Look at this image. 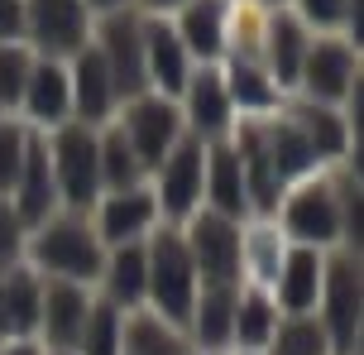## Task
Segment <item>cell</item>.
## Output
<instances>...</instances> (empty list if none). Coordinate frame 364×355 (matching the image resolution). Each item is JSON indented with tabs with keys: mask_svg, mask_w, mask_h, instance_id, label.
<instances>
[{
	"mask_svg": "<svg viewBox=\"0 0 364 355\" xmlns=\"http://www.w3.org/2000/svg\"><path fill=\"white\" fill-rule=\"evenodd\" d=\"M144 293L154 298L159 307V322H187L192 317V293H197V283H192V260H187V250L173 231H164L159 240H154V255L144 260Z\"/></svg>",
	"mask_w": 364,
	"mask_h": 355,
	"instance_id": "cell-1",
	"label": "cell"
},
{
	"mask_svg": "<svg viewBox=\"0 0 364 355\" xmlns=\"http://www.w3.org/2000/svg\"><path fill=\"white\" fill-rule=\"evenodd\" d=\"M34 260L43 269H53L58 279L82 283L101 274V245L82 221H53L43 226V235L34 240Z\"/></svg>",
	"mask_w": 364,
	"mask_h": 355,
	"instance_id": "cell-2",
	"label": "cell"
},
{
	"mask_svg": "<svg viewBox=\"0 0 364 355\" xmlns=\"http://www.w3.org/2000/svg\"><path fill=\"white\" fill-rule=\"evenodd\" d=\"M326 332L331 351L336 355H350L355 351V337H360V274L350 260H336L326 274Z\"/></svg>",
	"mask_w": 364,
	"mask_h": 355,
	"instance_id": "cell-3",
	"label": "cell"
},
{
	"mask_svg": "<svg viewBox=\"0 0 364 355\" xmlns=\"http://www.w3.org/2000/svg\"><path fill=\"white\" fill-rule=\"evenodd\" d=\"M53 154H58V183H63V192H68V202L87 206L91 197H96V178H101L91 130L87 125H68V130L58 134Z\"/></svg>",
	"mask_w": 364,
	"mask_h": 355,
	"instance_id": "cell-4",
	"label": "cell"
},
{
	"mask_svg": "<svg viewBox=\"0 0 364 355\" xmlns=\"http://www.w3.org/2000/svg\"><path fill=\"white\" fill-rule=\"evenodd\" d=\"M106 48H101V63H106L110 73V92H139L144 87V34H139V24L129 15H115L106 24Z\"/></svg>",
	"mask_w": 364,
	"mask_h": 355,
	"instance_id": "cell-5",
	"label": "cell"
},
{
	"mask_svg": "<svg viewBox=\"0 0 364 355\" xmlns=\"http://www.w3.org/2000/svg\"><path fill=\"white\" fill-rule=\"evenodd\" d=\"M87 312H91V302L77 283H68V279L48 283V293L38 298V322L48 332V346L53 351H77V337L87 327Z\"/></svg>",
	"mask_w": 364,
	"mask_h": 355,
	"instance_id": "cell-6",
	"label": "cell"
},
{
	"mask_svg": "<svg viewBox=\"0 0 364 355\" xmlns=\"http://www.w3.org/2000/svg\"><path fill=\"white\" fill-rule=\"evenodd\" d=\"M187 260L201 264V274L211 283H235V269H240V235L225 226V216H201L192 226V255Z\"/></svg>",
	"mask_w": 364,
	"mask_h": 355,
	"instance_id": "cell-7",
	"label": "cell"
},
{
	"mask_svg": "<svg viewBox=\"0 0 364 355\" xmlns=\"http://www.w3.org/2000/svg\"><path fill=\"white\" fill-rule=\"evenodd\" d=\"M29 34L48 53H73L87 34V10L82 0H29Z\"/></svg>",
	"mask_w": 364,
	"mask_h": 355,
	"instance_id": "cell-8",
	"label": "cell"
},
{
	"mask_svg": "<svg viewBox=\"0 0 364 355\" xmlns=\"http://www.w3.org/2000/svg\"><path fill=\"white\" fill-rule=\"evenodd\" d=\"M178 139V111L168 101H134L129 111V149L139 164H164V154Z\"/></svg>",
	"mask_w": 364,
	"mask_h": 355,
	"instance_id": "cell-9",
	"label": "cell"
},
{
	"mask_svg": "<svg viewBox=\"0 0 364 355\" xmlns=\"http://www.w3.org/2000/svg\"><path fill=\"white\" fill-rule=\"evenodd\" d=\"M288 231L297 235V240H336V231H341V206H336V197H331V187H302L297 197L288 202Z\"/></svg>",
	"mask_w": 364,
	"mask_h": 355,
	"instance_id": "cell-10",
	"label": "cell"
},
{
	"mask_svg": "<svg viewBox=\"0 0 364 355\" xmlns=\"http://www.w3.org/2000/svg\"><path fill=\"white\" fill-rule=\"evenodd\" d=\"M38 298H43V288H38L34 274H24L15 269L10 279H0V322H5V341H29V332L38 327Z\"/></svg>",
	"mask_w": 364,
	"mask_h": 355,
	"instance_id": "cell-11",
	"label": "cell"
},
{
	"mask_svg": "<svg viewBox=\"0 0 364 355\" xmlns=\"http://www.w3.org/2000/svg\"><path fill=\"white\" fill-rule=\"evenodd\" d=\"M159 169H164V206L173 216H187L192 202L201 197V149L197 144H178Z\"/></svg>",
	"mask_w": 364,
	"mask_h": 355,
	"instance_id": "cell-12",
	"label": "cell"
},
{
	"mask_svg": "<svg viewBox=\"0 0 364 355\" xmlns=\"http://www.w3.org/2000/svg\"><path fill=\"white\" fill-rule=\"evenodd\" d=\"M350 73H355V58H350L346 43H316L311 53H302V77H307L311 96H341L350 87Z\"/></svg>",
	"mask_w": 364,
	"mask_h": 355,
	"instance_id": "cell-13",
	"label": "cell"
},
{
	"mask_svg": "<svg viewBox=\"0 0 364 355\" xmlns=\"http://www.w3.org/2000/svg\"><path fill=\"white\" fill-rule=\"evenodd\" d=\"M283 274H278V302L288 307L292 317H302L311 302H316V288H321V264H316V255L311 250H292L288 260L278 264Z\"/></svg>",
	"mask_w": 364,
	"mask_h": 355,
	"instance_id": "cell-14",
	"label": "cell"
},
{
	"mask_svg": "<svg viewBox=\"0 0 364 355\" xmlns=\"http://www.w3.org/2000/svg\"><path fill=\"white\" fill-rule=\"evenodd\" d=\"M144 73L159 77L164 92L187 87V53H182L178 34H173L168 24H149L144 29Z\"/></svg>",
	"mask_w": 364,
	"mask_h": 355,
	"instance_id": "cell-15",
	"label": "cell"
},
{
	"mask_svg": "<svg viewBox=\"0 0 364 355\" xmlns=\"http://www.w3.org/2000/svg\"><path fill=\"white\" fill-rule=\"evenodd\" d=\"M230 322H235V293L225 283H211L201 302H192V327H197V341L206 351H220L230 341Z\"/></svg>",
	"mask_w": 364,
	"mask_h": 355,
	"instance_id": "cell-16",
	"label": "cell"
},
{
	"mask_svg": "<svg viewBox=\"0 0 364 355\" xmlns=\"http://www.w3.org/2000/svg\"><path fill=\"white\" fill-rule=\"evenodd\" d=\"M48 206H53L48 154H43V144H24V169H19V221H43Z\"/></svg>",
	"mask_w": 364,
	"mask_h": 355,
	"instance_id": "cell-17",
	"label": "cell"
},
{
	"mask_svg": "<svg viewBox=\"0 0 364 355\" xmlns=\"http://www.w3.org/2000/svg\"><path fill=\"white\" fill-rule=\"evenodd\" d=\"M278 327V312L264 293H250V298H235V322H230V341H240L245 351H264Z\"/></svg>",
	"mask_w": 364,
	"mask_h": 355,
	"instance_id": "cell-18",
	"label": "cell"
},
{
	"mask_svg": "<svg viewBox=\"0 0 364 355\" xmlns=\"http://www.w3.org/2000/svg\"><path fill=\"white\" fill-rule=\"evenodd\" d=\"M149 221H154V197H149V192H120V197H110L106 211H101L106 240H129V235H139Z\"/></svg>",
	"mask_w": 364,
	"mask_h": 355,
	"instance_id": "cell-19",
	"label": "cell"
},
{
	"mask_svg": "<svg viewBox=\"0 0 364 355\" xmlns=\"http://www.w3.org/2000/svg\"><path fill=\"white\" fill-rule=\"evenodd\" d=\"M110 101H115V92H110V73L101 53H82L77 58V111L87 120H101L110 111Z\"/></svg>",
	"mask_w": 364,
	"mask_h": 355,
	"instance_id": "cell-20",
	"label": "cell"
},
{
	"mask_svg": "<svg viewBox=\"0 0 364 355\" xmlns=\"http://www.w3.org/2000/svg\"><path fill=\"white\" fill-rule=\"evenodd\" d=\"M120 341H125V317L115 302H101L87 312V327L77 337V355H120Z\"/></svg>",
	"mask_w": 364,
	"mask_h": 355,
	"instance_id": "cell-21",
	"label": "cell"
},
{
	"mask_svg": "<svg viewBox=\"0 0 364 355\" xmlns=\"http://www.w3.org/2000/svg\"><path fill=\"white\" fill-rule=\"evenodd\" d=\"M211 197H216V216H235V211H245V173H240V154H230V149L211 154Z\"/></svg>",
	"mask_w": 364,
	"mask_h": 355,
	"instance_id": "cell-22",
	"label": "cell"
},
{
	"mask_svg": "<svg viewBox=\"0 0 364 355\" xmlns=\"http://www.w3.org/2000/svg\"><path fill=\"white\" fill-rule=\"evenodd\" d=\"M24 96H29V111H34L38 120H58V115L68 111V77L58 73L53 63H43V68L29 73Z\"/></svg>",
	"mask_w": 364,
	"mask_h": 355,
	"instance_id": "cell-23",
	"label": "cell"
},
{
	"mask_svg": "<svg viewBox=\"0 0 364 355\" xmlns=\"http://www.w3.org/2000/svg\"><path fill=\"white\" fill-rule=\"evenodd\" d=\"M269 355H331V341L321 332V322L311 317H292L288 327H278L264 346Z\"/></svg>",
	"mask_w": 364,
	"mask_h": 355,
	"instance_id": "cell-24",
	"label": "cell"
},
{
	"mask_svg": "<svg viewBox=\"0 0 364 355\" xmlns=\"http://www.w3.org/2000/svg\"><path fill=\"white\" fill-rule=\"evenodd\" d=\"M187 106H192V125H197L201 134H220L225 130V87H220L216 73H201L197 82H192Z\"/></svg>",
	"mask_w": 364,
	"mask_h": 355,
	"instance_id": "cell-25",
	"label": "cell"
},
{
	"mask_svg": "<svg viewBox=\"0 0 364 355\" xmlns=\"http://www.w3.org/2000/svg\"><path fill=\"white\" fill-rule=\"evenodd\" d=\"M120 355H187V351H182V341L173 337L159 317H134L125 327Z\"/></svg>",
	"mask_w": 364,
	"mask_h": 355,
	"instance_id": "cell-26",
	"label": "cell"
},
{
	"mask_svg": "<svg viewBox=\"0 0 364 355\" xmlns=\"http://www.w3.org/2000/svg\"><path fill=\"white\" fill-rule=\"evenodd\" d=\"M311 144L302 139V130L297 125H278V130L269 134V164L278 178H292V173H307L311 169Z\"/></svg>",
	"mask_w": 364,
	"mask_h": 355,
	"instance_id": "cell-27",
	"label": "cell"
},
{
	"mask_svg": "<svg viewBox=\"0 0 364 355\" xmlns=\"http://www.w3.org/2000/svg\"><path fill=\"white\" fill-rule=\"evenodd\" d=\"M106 283H110V302L120 307V302H139L144 298V255L134 250V245H125L115 260H110V274H106Z\"/></svg>",
	"mask_w": 364,
	"mask_h": 355,
	"instance_id": "cell-28",
	"label": "cell"
},
{
	"mask_svg": "<svg viewBox=\"0 0 364 355\" xmlns=\"http://www.w3.org/2000/svg\"><path fill=\"white\" fill-rule=\"evenodd\" d=\"M182 34H187V48L201 58H211L220 48V0H197L187 19H182Z\"/></svg>",
	"mask_w": 364,
	"mask_h": 355,
	"instance_id": "cell-29",
	"label": "cell"
},
{
	"mask_svg": "<svg viewBox=\"0 0 364 355\" xmlns=\"http://www.w3.org/2000/svg\"><path fill=\"white\" fill-rule=\"evenodd\" d=\"M240 173H250V183H255V197L259 206L269 211L273 202H278V173H273L269 164V149H264V134H245V159H240Z\"/></svg>",
	"mask_w": 364,
	"mask_h": 355,
	"instance_id": "cell-30",
	"label": "cell"
},
{
	"mask_svg": "<svg viewBox=\"0 0 364 355\" xmlns=\"http://www.w3.org/2000/svg\"><path fill=\"white\" fill-rule=\"evenodd\" d=\"M273 68H278V82H292L302 73V24L292 15L273 19Z\"/></svg>",
	"mask_w": 364,
	"mask_h": 355,
	"instance_id": "cell-31",
	"label": "cell"
},
{
	"mask_svg": "<svg viewBox=\"0 0 364 355\" xmlns=\"http://www.w3.org/2000/svg\"><path fill=\"white\" fill-rule=\"evenodd\" d=\"M96 169L106 173V183H110V187H120V192L134 183V173H139V159H134V149H129V139H125L120 130H115L106 144L96 149Z\"/></svg>",
	"mask_w": 364,
	"mask_h": 355,
	"instance_id": "cell-32",
	"label": "cell"
},
{
	"mask_svg": "<svg viewBox=\"0 0 364 355\" xmlns=\"http://www.w3.org/2000/svg\"><path fill=\"white\" fill-rule=\"evenodd\" d=\"M297 130H302V139L311 144V154H341L346 149V125L336 120L331 111H302L297 115Z\"/></svg>",
	"mask_w": 364,
	"mask_h": 355,
	"instance_id": "cell-33",
	"label": "cell"
},
{
	"mask_svg": "<svg viewBox=\"0 0 364 355\" xmlns=\"http://www.w3.org/2000/svg\"><path fill=\"white\" fill-rule=\"evenodd\" d=\"M24 130L19 125H0V192H10L19 183V169H24Z\"/></svg>",
	"mask_w": 364,
	"mask_h": 355,
	"instance_id": "cell-34",
	"label": "cell"
},
{
	"mask_svg": "<svg viewBox=\"0 0 364 355\" xmlns=\"http://www.w3.org/2000/svg\"><path fill=\"white\" fill-rule=\"evenodd\" d=\"M24 82H29V68H24V53L0 43V101H15L24 96Z\"/></svg>",
	"mask_w": 364,
	"mask_h": 355,
	"instance_id": "cell-35",
	"label": "cell"
},
{
	"mask_svg": "<svg viewBox=\"0 0 364 355\" xmlns=\"http://www.w3.org/2000/svg\"><path fill=\"white\" fill-rule=\"evenodd\" d=\"M230 92H235V101H245V106H269V101H273V87L264 82V73H255V68H245V63H235V77H230Z\"/></svg>",
	"mask_w": 364,
	"mask_h": 355,
	"instance_id": "cell-36",
	"label": "cell"
},
{
	"mask_svg": "<svg viewBox=\"0 0 364 355\" xmlns=\"http://www.w3.org/2000/svg\"><path fill=\"white\" fill-rule=\"evenodd\" d=\"M255 260H259V279H264V283L278 279V264H283V260L273 255V235H269V231H259V240H255Z\"/></svg>",
	"mask_w": 364,
	"mask_h": 355,
	"instance_id": "cell-37",
	"label": "cell"
},
{
	"mask_svg": "<svg viewBox=\"0 0 364 355\" xmlns=\"http://www.w3.org/2000/svg\"><path fill=\"white\" fill-rule=\"evenodd\" d=\"M15 245H19V216L10 206H0V260H10Z\"/></svg>",
	"mask_w": 364,
	"mask_h": 355,
	"instance_id": "cell-38",
	"label": "cell"
},
{
	"mask_svg": "<svg viewBox=\"0 0 364 355\" xmlns=\"http://www.w3.org/2000/svg\"><path fill=\"white\" fill-rule=\"evenodd\" d=\"M302 10H307V19H316V24H336V19L346 15V0H302Z\"/></svg>",
	"mask_w": 364,
	"mask_h": 355,
	"instance_id": "cell-39",
	"label": "cell"
},
{
	"mask_svg": "<svg viewBox=\"0 0 364 355\" xmlns=\"http://www.w3.org/2000/svg\"><path fill=\"white\" fill-rule=\"evenodd\" d=\"M19 24H24V10H19V0H0V38H15Z\"/></svg>",
	"mask_w": 364,
	"mask_h": 355,
	"instance_id": "cell-40",
	"label": "cell"
},
{
	"mask_svg": "<svg viewBox=\"0 0 364 355\" xmlns=\"http://www.w3.org/2000/svg\"><path fill=\"white\" fill-rule=\"evenodd\" d=\"M0 355H43L34 346V341H5V346H0Z\"/></svg>",
	"mask_w": 364,
	"mask_h": 355,
	"instance_id": "cell-41",
	"label": "cell"
},
{
	"mask_svg": "<svg viewBox=\"0 0 364 355\" xmlns=\"http://www.w3.org/2000/svg\"><path fill=\"white\" fill-rule=\"evenodd\" d=\"M91 5H96V10H110V5H120V0H91Z\"/></svg>",
	"mask_w": 364,
	"mask_h": 355,
	"instance_id": "cell-42",
	"label": "cell"
},
{
	"mask_svg": "<svg viewBox=\"0 0 364 355\" xmlns=\"http://www.w3.org/2000/svg\"><path fill=\"white\" fill-rule=\"evenodd\" d=\"M0 346H5V322H0Z\"/></svg>",
	"mask_w": 364,
	"mask_h": 355,
	"instance_id": "cell-43",
	"label": "cell"
},
{
	"mask_svg": "<svg viewBox=\"0 0 364 355\" xmlns=\"http://www.w3.org/2000/svg\"><path fill=\"white\" fill-rule=\"evenodd\" d=\"M149 5H173V0H149Z\"/></svg>",
	"mask_w": 364,
	"mask_h": 355,
	"instance_id": "cell-44",
	"label": "cell"
},
{
	"mask_svg": "<svg viewBox=\"0 0 364 355\" xmlns=\"http://www.w3.org/2000/svg\"><path fill=\"white\" fill-rule=\"evenodd\" d=\"M58 355H73V351H58Z\"/></svg>",
	"mask_w": 364,
	"mask_h": 355,
	"instance_id": "cell-45",
	"label": "cell"
}]
</instances>
